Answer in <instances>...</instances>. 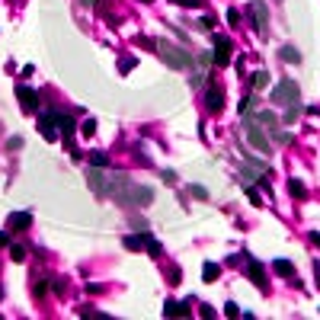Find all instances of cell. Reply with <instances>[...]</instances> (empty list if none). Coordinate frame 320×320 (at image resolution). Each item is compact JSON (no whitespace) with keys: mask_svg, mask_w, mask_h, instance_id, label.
Masks as SVG:
<instances>
[{"mask_svg":"<svg viewBox=\"0 0 320 320\" xmlns=\"http://www.w3.org/2000/svg\"><path fill=\"white\" fill-rule=\"evenodd\" d=\"M109 196H112L115 202H122V205H135V208H144V205L154 202V189L138 186L135 179H128V176H115Z\"/></svg>","mask_w":320,"mask_h":320,"instance_id":"6da1fadb","label":"cell"},{"mask_svg":"<svg viewBox=\"0 0 320 320\" xmlns=\"http://www.w3.org/2000/svg\"><path fill=\"white\" fill-rule=\"evenodd\" d=\"M272 103H279V106L285 109V119H288V122H295L298 112H301V90H298L295 80H288V77H285L282 84H275V87H272Z\"/></svg>","mask_w":320,"mask_h":320,"instance_id":"7a4b0ae2","label":"cell"},{"mask_svg":"<svg viewBox=\"0 0 320 320\" xmlns=\"http://www.w3.org/2000/svg\"><path fill=\"white\" fill-rule=\"evenodd\" d=\"M154 52L163 64H170L173 71H189L192 68V54L176 42H154Z\"/></svg>","mask_w":320,"mask_h":320,"instance_id":"3957f363","label":"cell"},{"mask_svg":"<svg viewBox=\"0 0 320 320\" xmlns=\"http://www.w3.org/2000/svg\"><path fill=\"white\" fill-rule=\"evenodd\" d=\"M244 131H247V141H250V147H253V151L269 154V138L256 128V122H253V119H247V122H244Z\"/></svg>","mask_w":320,"mask_h":320,"instance_id":"277c9868","label":"cell"},{"mask_svg":"<svg viewBox=\"0 0 320 320\" xmlns=\"http://www.w3.org/2000/svg\"><path fill=\"white\" fill-rule=\"evenodd\" d=\"M87 186H90L96 196H109V189H112V179H109L106 173L99 167H93V170H87Z\"/></svg>","mask_w":320,"mask_h":320,"instance_id":"5b68a950","label":"cell"},{"mask_svg":"<svg viewBox=\"0 0 320 320\" xmlns=\"http://www.w3.org/2000/svg\"><path fill=\"white\" fill-rule=\"evenodd\" d=\"M250 19H253V29L266 36V23H269V10L263 0H250Z\"/></svg>","mask_w":320,"mask_h":320,"instance_id":"8992f818","label":"cell"},{"mask_svg":"<svg viewBox=\"0 0 320 320\" xmlns=\"http://www.w3.org/2000/svg\"><path fill=\"white\" fill-rule=\"evenodd\" d=\"M231 64V38L214 36V68H228Z\"/></svg>","mask_w":320,"mask_h":320,"instance_id":"52a82bcc","label":"cell"},{"mask_svg":"<svg viewBox=\"0 0 320 320\" xmlns=\"http://www.w3.org/2000/svg\"><path fill=\"white\" fill-rule=\"evenodd\" d=\"M16 99H19L23 112H36V109H38V93L32 90V87H26V84L16 87Z\"/></svg>","mask_w":320,"mask_h":320,"instance_id":"ba28073f","label":"cell"},{"mask_svg":"<svg viewBox=\"0 0 320 320\" xmlns=\"http://www.w3.org/2000/svg\"><path fill=\"white\" fill-rule=\"evenodd\" d=\"M205 106H208V112H212V115H218L224 109V90L218 84H212L205 90Z\"/></svg>","mask_w":320,"mask_h":320,"instance_id":"9c48e42d","label":"cell"},{"mask_svg":"<svg viewBox=\"0 0 320 320\" xmlns=\"http://www.w3.org/2000/svg\"><path fill=\"white\" fill-rule=\"evenodd\" d=\"M247 275H250V282L256 285V288H263V291L269 288V285H266V269H263V263L250 259V263H247Z\"/></svg>","mask_w":320,"mask_h":320,"instance_id":"30bf717a","label":"cell"},{"mask_svg":"<svg viewBox=\"0 0 320 320\" xmlns=\"http://www.w3.org/2000/svg\"><path fill=\"white\" fill-rule=\"evenodd\" d=\"M7 228L10 231H29L32 228V212H13L7 218Z\"/></svg>","mask_w":320,"mask_h":320,"instance_id":"8fae6325","label":"cell"},{"mask_svg":"<svg viewBox=\"0 0 320 320\" xmlns=\"http://www.w3.org/2000/svg\"><path fill=\"white\" fill-rule=\"evenodd\" d=\"M54 125L61 128V138H64V141H71V138H74V131H77L74 119H71L68 112H54Z\"/></svg>","mask_w":320,"mask_h":320,"instance_id":"7c38bea8","label":"cell"},{"mask_svg":"<svg viewBox=\"0 0 320 320\" xmlns=\"http://www.w3.org/2000/svg\"><path fill=\"white\" fill-rule=\"evenodd\" d=\"M38 131H42V138H45L48 144H54V141H58V131H54V112H45V115H42Z\"/></svg>","mask_w":320,"mask_h":320,"instance_id":"4fadbf2b","label":"cell"},{"mask_svg":"<svg viewBox=\"0 0 320 320\" xmlns=\"http://www.w3.org/2000/svg\"><path fill=\"white\" fill-rule=\"evenodd\" d=\"M147 237H151L147 231H141V234H128L122 240V247H125V250H131V253H138L141 247H147Z\"/></svg>","mask_w":320,"mask_h":320,"instance_id":"5bb4252c","label":"cell"},{"mask_svg":"<svg viewBox=\"0 0 320 320\" xmlns=\"http://www.w3.org/2000/svg\"><path fill=\"white\" fill-rule=\"evenodd\" d=\"M253 122H256V125H266V128L272 131V135L279 131V119H275L272 112H256V115H253Z\"/></svg>","mask_w":320,"mask_h":320,"instance_id":"9a60e30c","label":"cell"},{"mask_svg":"<svg viewBox=\"0 0 320 320\" xmlns=\"http://www.w3.org/2000/svg\"><path fill=\"white\" fill-rule=\"evenodd\" d=\"M250 84H253V90H266V87L272 84V80H269V71H253Z\"/></svg>","mask_w":320,"mask_h":320,"instance_id":"2e32d148","label":"cell"},{"mask_svg":"<svg viewBox=\"0 0 320 320\" xmlns=\"http://www.w3.org/2000/svg\"><path fill=\"white\" fill-rule=\"evenodd\" d=\"M163 314H167V317H186V314H189V307H186L183 301H167Z\"/></svg>","mask_w":320,"mask_h":320,"instance_id":"e0dca14e","label":"cell"},{"mask_svg":"<svg viewBox=\"0 0 320 320\" xmlns=\"http://www.w3.org/2000/svg\"><path fill=\"white\" fill-rule=\"evenodd\" d=\"M279 58H282L285 64H298V61H301V52H298V48H291V45H282Z\"/></svg>","mask_w":320,"mask_h":320,"instance_id":"ac0fdd59","label":"cell"},{"mask_svg":"<svg viewBox=\"0 0 320 320\" xmlns=\"http://www.w3.org/2000/svg\"><path fill=\"white\" fill-rule=\"evenodd\" d=\"M218 275H221V266H218V263H205V266H202V279H205V282H214Z\"/></svg>","mask_w":320,"mask_h":320,"instance_id":"d6986e66","label":"cell"},{"mask_svg":"<svg viewBox=\"0 0 320 320\" xmlns=\"http://www.w3.org/2000/svg\"><path fill=\"white\" fill-rule=\"evenodd\" d=\"M90 163H93V167H99V170H106L109 167V157L103 151H90Z\"/></svg>","mask_w":320,"mask_h":320,"instance_id":"ffe728a7","label":"cell"},{"mask_svg":"<svg viewBox=\"0 0 320 320\" xmlns=\"http://www.w3.org/2000/svg\"><path fill=\"white\" fill-rule=\"evenodd\" d=\"M288 192L295 198H304L307 196V189H304V183H301V179H288Z\"/></svg>","mask_w":320,"mask_h":320,"instance_id":"44dd1931","label":"cell"},{"mask_svg":"<svg viewBox=\"0 0 320 320\" xmlns=\"http://www.w3.org/2000/svg\"><path fill=\"white\" fill-rule=\"evenodd\" d=\"M275 272H279V275H295L291 259H275Z\"/></svg>","mask_w":320,"mask_h":320,"instance_id":"7402d4cb","label":"cell"},{"mask_svg":"<svg viewBox=\"0 0 320 320\" xmlns=\"http://www.w3.org/2000/svg\"><path fill=\"white\" fill-rule=\"evenodd\" d=\"M10 256H13V263H23V259H26V247L23 244H10Z\"/></svg>","mask_w":320,"mask_h":320,"instance_id":"603a6c76","label":"cell"},{"mask_svg":"<svg viewBox=\"0 0 320 320\" xmlns=\"http://www.w3.org/2000/svg\"><path fill=\"white\" fill-rule=\"evenodd\" d=\"M147 253H151L154 259H160V256H163V247H160L157 240H154V237H147Z\"/></svg>","mask_w":320,"mask_h":320,"instance_id":"cb8c5ba5","label":"cell"},{"mask_svg":"<svg viewBox=\"0 0 320 320\" xmlns=\"http://www.w3.org/2000/svg\"><path fill=\"white\" fill-rule=\"evenodd\" d=\"M135 64H138V61L131 58V54H125V58H119V71H122V74H128V71L135 68Z\"/></svg>","mask_w":320,"mask_h":320,"instance_id":"d4e9b609","label":"cell"},{"mask_svg":"<svg viewBox=\"0 0 320 320\" xmlns=\"http://www.w3.org/2000/svg\"><path fill=\"white\" fill-rule=\"evenodd\" d=\"M189 192H192L196 198H202V202L208 198V189H205V186H198V183H192V186H189Z\"/></svg>","mask_w":320,"mask_h":320,"instance_id":"484cf974","label":"cell"},{"mask_svg":"<svg viewBox=\"0 0 320 320\" xmlns=\"http://www.w3.org/2000/svg\"><path fill=\"white\" fill-rule=\"evenodd\" d=\"M214 26H218V23H214V13H205V16H202V29H208V32H212Z\"/></svg>","mask_w":320,"mask_h":320,"instance_id":"4316f807","label":"cell"},{"mask_svg":"<svg viewBox=\"0 0 320 320\" xmlns=\"http://www.w3.org/2000/svg\"><path fill=\"white\" fill-rule=\"evenodd\" d=\"M224 314H228V317H240V307H237V301H228V304H224Z\"/></svg>","mask_w":320,"mask_h":320,"instance_id":"83f0119b","label":"cell"},{"mask_svg":"<svg viewBox=\"0 0 320 320\" xmlns=\"http://www.w3.org/2000/svg\"><path fill=\"white\" fill-rule=\"evenodd\" d=\"M80 131H84V138L96 135V122H93V119H87V122H84V128H80Z\"/></svg>","mask_w":320,"mask_h":320,"instance_id":"f1b7e54d","label":"cell"},{"mask_svg":"<svg viewBox=\"0 0 320 320\" xmlns=\"http://www.w3.org/2000/svg\"><path fill=\"white\" fill-rule=\"evenodd\" d=\"M247 198H250L253 205H263V202H259V192H256V189H250V186H247Z\"/></svg>","mask_w":320,"mask_h":320,"instance_id":"f546056e","label":"cell"},{"mask_svg":"<svg viewBox=\"0 0 320 320\" xmlns=\"http://www.w3.org/2000/svg\"><path fill=\"white\" fill-rule=\"evenodd\" d=\"M228 23H231V26H237V23H240V13H237V10H234V7H231V10H228Z\"/></svg>","mask_w":320,"mask_h":320,"instance_id":"4dcf8cb0","label":"cell"},{"mask_svg":"<svg viewBox=\"0 0 320 320\" xmlns=\"http://www.w3.org/2000/svg\"><path fill=\"white\" fill-rule=\"evenodd\" d=\"M32 291H36V295H45V291H48V282H36V285H32Z\"/></svg>","mask_w":320,"mask_h":320,"instance_id":"1f68e13d","label":"cell"},{"mask_svg":"<svg viewBox=\"0 0 320 320\" xmlns=\"http://www.w3.org/2000/svg\"><path fill=\"white\" fill-rule=\"evenodd\" d=\"M198 314L208 320V317H214V307H212V304H202V311H198Z\"/></svg>","mask_w":320,"mask_h":320,"instance_id":"d6a6232c","label":"cell"},{"mask_svg":"<svg viewBox=\"0 0 320 320\" xmlns=\"http://www.w3.org/2000/svg\"><path fill=\"white\" fill-rule=\"evenodd\" d=\"M163 183H170V186L176 183V173H173V170H163Z\"/></svg>","mask_w":320,"mask_h":320,"instance_id":"836d02e7","label":"cell"},{"mask_svg":"<svg viewBox=\"0 0 320 320\" xmlns=\"http://www.w3.org/2000/svg\"><path fill=\"white\" fill-rule=\"evenodd\" d=\"M173 3H176V7H198L196 0H173Z\"/></svg>","mask_w":320,"mask_h":320,"instance_id":"e575fe53","label":"cell"},{"mask_svg":"<svg viewBox=\"0 0 320 320\" xmlns=\"http://www.w3.org/2000/svg\"><path fill=\"white\" fill-rule=\"evenodd\" d=\"M10 244V234H7V231H0V247H7Z\"/></svg>","mask_w":320,"mask_h":320,"instance_id":"d590c367","label":"cell"},{"mask_svg":"<svg viewBox=\"0 0 320 320\" xmlns=\"http://www.w3.org/2000/svg\"><path fill=\"white\" fill-rule=\"evenodd\" d=\"M311 244H314V247H320V234H317V231H311Z\"/></svg>","mask_w":320,"mask_h":320,"instance_id":"8d00e7d4","label":"cell"},{"mask_svg":"<svg viewBox=\"0 0 320 320\" xmlns=\"http://www.w3.org/2000/svg\"><path fill=\"white\" fill-rule=\"evenodd\" d=\"M84 3H87V7H93V3H96V0H84Z\"/></svg>","mask_w":320,"mask_h":320,"instance_id":"74e56055","label":"cell"},{"mask_svg":"<svg viewBox=\"0 0 320 320\" xmlns=\"http://www.w3.org/2000/svg\"><path fill=\"white\" fill-rule=\"evenodd\" d=\"M314 272H317V275H320V263H317V266H314Z\"/></svg>","mask_w":320,"mask_h":320,"instance_id":"f35d334b","label":"cell"},{"mask_svg":"<svg viewBox=\"0 0 320 320\" xmlns=\"http://www.w3.org/2000/svg\"><path fill=\"white\" fill-rule=\"evenodd\" d=\"M0 298H3V288H0Z\"/></svg>","mask_w":320,"mask_h":320,"instance_id":"ab89813d","label":"cell"},{"mask_svg":"<svg viewBox=\"0 0 320 320\" xmlns=\"http://www.w3.org/2000/svg\"><path fill=\"white\" fill-rule=\"evenodd\" d=\"M279 3H282V0H279Z\"/></svg>","mask_w":320,"mask_h":320,"instance_id":"60d3db41","label":"cell"}]
</instances>
